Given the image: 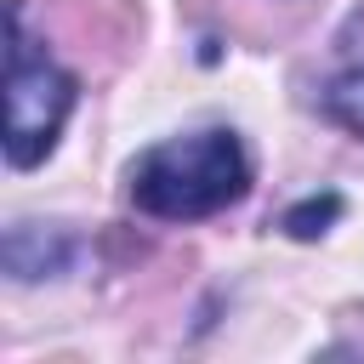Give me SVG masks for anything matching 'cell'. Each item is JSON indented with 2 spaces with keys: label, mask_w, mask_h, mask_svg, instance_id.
Segmentation results:
<instances>
[{
  "label": "cell",
  "mask_w": 364,
  "mask_h": 364,
  "mask_svg": "<svg viewBox=\"0 0 364 364\" xmlns=\"http://www.w3.org/2000/svg\"><path fill=\"white\" fill-rule=\"evenodd\" d=\"M63 267H68V239L57 228H40V222H11L6 228V273L17 284L63 273Z\"/></svg>",
  "instance_id": "4"
},
{
  "label": "cell",
  "mask_w": 364,
  "mask_h": 364,
  "mask_svg": "<svg viewBox=\"0 0 364 364\" xmlns=\"http://www.w3.org/2000/svg\"><path fill=\"white\" fill-rule=\"evenodd\" d=\"M318 114L353 136H364V17L336 40V57L318 80Z\"/></svg>",
  "instance_id": "3"
},
{
  "label": "cell",
  "mask_w": 364,
  "mask_h": 364,
  "mask_svg": "<svg viewBox=\"0 0 364 364\" xmlns=\"http://www.w3.org/2000/svg\"><path fill=\"white\" fill-rule=\"evenodd\" d=\"M74 97H80L74 74L51 51L28 46L23 28L11 23V46H6V165L11 171H34L57 148Z\"/></svg>",
  "instance_id": "2"
},
{
  "label": "cell",
  "mask_w": 364,
  "mask_h": 364,
  "mask_svg": "<svg viewBox=\"0 0 364 364\" xmlns=\"http://www.w3.org/2000/svg\"><path fill=\"white\" fill-rule=\"evenodd\" d=\"M336 216H341V193H307L301 205H290L284 210V233L290 239H318V233H330L336 228Z\"/></svg>",
  "instance_id": "5"
},
{
  "label": "cell",
  "mask_w": 364,
  "mask_h": 364,
  "mask_svg": "<svg viewBox=\"0 0 364 364\" xmlns=\"http://www.w3.org/2000/svg\"><path fill=\"white\" fill-rule=\"evenodd\" d=\"M250 193V154L228 125L165 136L131 165V205L154 222H205Z\"/></svg>",
  "instance_id": "1"
}]
</instances>
